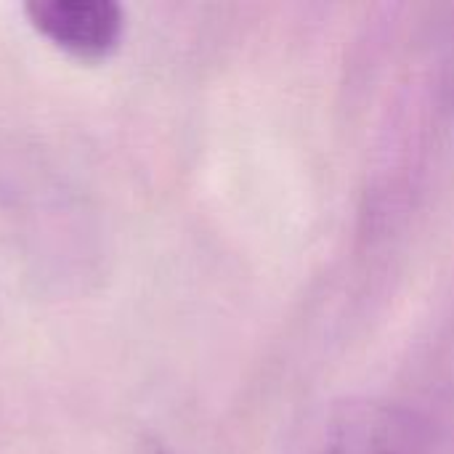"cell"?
<instances>
[{
  "label": "cell",
  "instance_id": "6da1fadb",
  "mask_svg": "<svg viewBox=\"0 0 454 454\" xmlns=\"http://www.w3.org/2000/svg\"><path fill=\"white\" fill-rule=\"evenodd\" d=\"M290 454H447L418 412L378 399H338L298 426Z\"/></svg>",
  "mask_w": 454,
  "mask_h": 454
},
{
  "label": "cell",
  "instance_id": "3957f363",
  "mask_svg": "<svg viewBox=\"0 0 454 454\" xmlns=\"http://www.w3.org/2000/svg\"><path fill=\"white\" fill-rule=\"evenodd\" d=\"M152 454H165V452H162V450H154V452H152Z\"/></svg>",
  "mask_w": 454,
  "mask_h": 454
},
{
  "label": "cell",
  "instance_id": "7a4b0ae2",
  "mask_svg": "<svg viewBox=\"0 0 454 454\" xmlns=\"http://www.w3.org/2000/svg\"><path fill=\"white\" fill-rule=\"evenodd\" d=\"M24 13L45 40L82 61L106 59L125 32V11L114 0H35Z\"/></svg>",
  "mask_w": 454,
  "mask_h": 454
}]
</instances>
